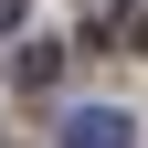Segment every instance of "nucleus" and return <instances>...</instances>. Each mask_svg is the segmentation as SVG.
Listing matches in <instances>:
<instances>
[{
    "label": "nucleus",
    "mask_w": 148,
    "mask_h": 148,
    "mask_svg": "<svg viewBox=\"0 0 148 148\" xmlns=\"http://www.w3.org/2000/svg\"><path fill=\"white\" fill-rule=\"evenodd\" d=\"M127 138H138V127H127L116 106H74L64 116V148H127Z\"/></svg>",
    "instance_id": "f257e3e1"
},
{
    "label": "nucleus",
    "mask_w": 148,
    "mask_h": 148,
    "mask_svg": "<svg viewBox=\"0 0 148 148\" xmlns=\"http://www.w3.org/2000/svg\"><path fill=\"white\" fill-rule=\"evenodd\" d=\"M0 32H21V0H0Z\"/></svg>",
    "instance_id": "f03ea898"
},
{
    "label": "nucleus",
    "mask_w": 148,
    "mask_h": 148,
    "mask_svg": "<svg viewBox=\"0 0 148 148\" xmlns=\"http://www.w3.org/2000/svg\"><path fill=\"white\" fill-rule=\"evenodd\" d=\"M138 53H148V21H138Z\"/></svg>",
    "instance_id": "7ed1b4c3"
}]
</instances>
